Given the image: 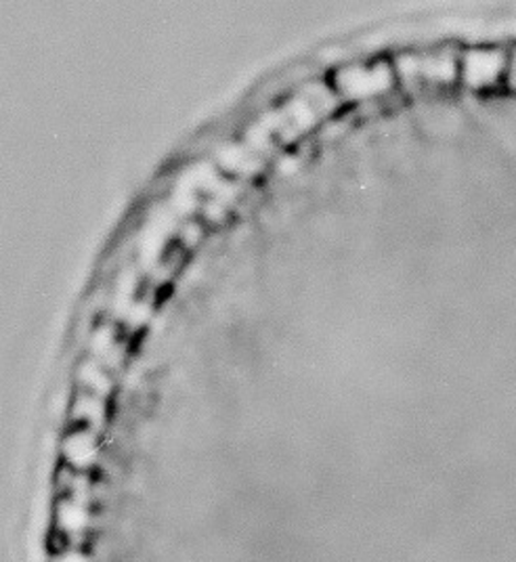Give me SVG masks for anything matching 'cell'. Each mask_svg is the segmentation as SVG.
<instances>
[{
	"label": "cell",
	"instance_id": "obj_6",
	"mask_svg": "<svg viewBox=\"0 0 516 562\" xmlns=\"http://www.w3.org/2000/svg\"><path fill=\"white\" fill-rule=\"evenodd\" d=\"M55 562H89L87 554H82L80 550H64Z\"/></svg>",
	"mask_w": 516,
	"mask_h": 562
},
{
	"label": "cell",
	"instance_id": "obj_1",
	"mask_svg": "<svg viewBox=\"0 0 516 562\" xmlns=\"http://www.w3.org/2000/svg\"><path fill=\"white\" fill-rule=\"evenodd\" d=\"M508 53L502 48H469L458 59V78L472 91H492L504 87Z\"/></svg>",
	"mask_w": 516,
	"mask_h": 562
},
{
	"label": "cell",
	"instance_id": "obj_2",
	"mask_svg": "<svg viewBox=\"0 0 516 562\" xmlns=\"http://www.w3.org/2000/svg\"><path fill=\"white\" fill-rule=\"evenodd\" d=\"M380 66H372V68H363L359 74L351 70L349 78L338 76V85L336 91L347 97H359V99H368L372 94H378L382 91V71Z\"/></svg>",
	"mask_w": 516,
	"mask_h": 562
},
{
	"label": "cell",
	"instance_id": "obj_4",
	"mask_svg": "<svg viewBox=\"0 0 516 562\" xmlns=\"http://www.w3.org/2000/svg\"><path fill=\"white\" fill-rule=\"evenodd\" d=\"M66 453H68L71 464L87 467L93 460V441L87 439V435H76V437H71L70 441H68Z\"/></svg>",
	"mask_w": 516,
	"mask_h": 562
},
{
	"label": "cell",
	"instance_id": "obj_5",
	"mask_svg": "<svg viewBox=\"0 0 516 562\" xmlns=\"http://www.w3.org/2000/svg\"><path fill=\"white\" fill-rule=\"evenodd\" d=\"M504 87L508 91L516 93V47L508 53V61H506V74H504Z\"/></svg>",
	"mask_w": 516,
	"mask_h": 562
},
{
	"label": "cell",
	"instance_id": "obj_3",
	"mask_svg": "<svg viewBox=\"0 0 516 562\" xmlns=\"http://www.w3.org/2000/svg\"><path fill=\"white\" fill-rule=\"evenodd\" d=\"M87 510L85 506H80V502L76 499H66L59 504L57 508V522L61 527V531L66 533H78L87 527Z\"/></svg>",
	"mask_w": 516,
	"mask_h": 562
}]
</instances>
